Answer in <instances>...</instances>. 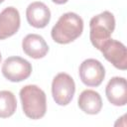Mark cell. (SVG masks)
<instances>
[{
	"mask_svg": "<svg viewBox=\"0 0 127 127\" xmlns=\"http://www.w3.org/2000/svg\"><path fill=\"white\" fill-rule=\"evenodd\" d=\"M26 18L32 27L42 29L49 24L51 20V11L45 3L36 1L29 4L27 7Z\"/></svg>",
	"mask_w": 127,
	"mask_h": 127,
	"instance_id": "30bf717a",
	"label": "cell"
},
{
	"mask_svg": "<svg viewBox=\"0 0 127 127\" xmlns=\"http://www.w3.org/2000/svg\"><path fill=\"white\" fill-rule=\"evenodd\" d=\"M1 71L6 79L12 82H20L31 75L32 64L21 57H9L4 61Z\"/></svg>",
	"mask_w": 127,
	"mask_h": 127,
	"instance_id": "5b68a950",
	"label": "cell"
},
{
	"mask_svg": "<svg viewBox=\"0 0 127 127\" xmlns=\"http://www.w3.org/2000/svg\"><path fill=\"white\" fill-rule=\"evenodd\" d=\"M54 3H56V4H59V5H62V4H64V3H66L68 0H52Z\"/></svg>",
	"mask_w": 127,
	"mask_h": 127,
	"instance_id": "5bb4252c",
	"label": "cell"
},
{
	"mask_svg": "<svg viewBox=\"0 0 127 127\" xmlns=\"http://www.w3.org/2000/svg\"><path fill=\"white\" fill-rule=\"evenodd\" d=\"M17 108V100L13 92L9 90L0 91V118L12 116Z\"/></svg>",
	"mask_w": 127,
	"mask_h": 127,
	"instance_id": "4fadbf2b",
	"label": "cell"
},
{
	"mask_svg": "<svg viewBox=\"0 0 127 127\" xmlns=\"http://www.w3.org/2000/svg\"><path fill=\"white\" fill-rule=\"evenodd\" d=\"M83 31V20L73 12L64 13L60 17L51 31L52 39L62 45L69 44L76 40Z\"/></svg>",
	"mask_w": 127,
	"mask_h": 127,
	"instance_id": "6da1fadb",
	"label": "cell"
},
{
	"mask_svg": "<svg viewBox=\"0 0 127 127\" xmlns=\"http://www.w3.org/2000/svg\"><path fill=\"white\" fill-rule=\"evenodd\" d=\"M105 60L111 63L116 68L125 70L127 68V50L123 43L109 39L99 50Z\"/></svg>",
	"mask_w": 127,
	"mask_h": 127,
	"instance_id": "52a82bcc",
	"label": "cell"
},
{
	"mask_svg": "<svg viewBox=\"0 0 127 127\" xmlns=\"http://www.w3.org/2000/svg\"><path fill=\"white\" fill-rule=\"evenodd\" d=\"M78 107L86 114H98L102 108V99L100 94L92 89L83 90L77 99Z\"/></svg>",
	"mask_w": 127,
	"mask_h": 127,
	"instance_id": "7c38bea8",
	"label": "cell"
},
{
	"mask_svg": "<svg viewBox=\"0 0 127 127\" xmlns=\"http://www.w3.org/2000/svg\"><path fill=\"white\" fill-rule=\"evenodd\" d=\"M1 60H2V56H1V53H0V63H1Z\"/></svg>",
	"mask_w": 127,
	"mask_h": 127,
	"instance_id": "9a60e30c",
	"label": "cell"
},
{
	"mask_svg": "<svg viewBox=\"0 0 127 127\" xmlns=\"http://www.w3.org/2000/svg\"><path fill=\"white\" fill-rule=\"evenodd\" d=\"M24 53L32 59H42L49 52V46L45 39L38 34H29L22 41Z\"/></svg>",
	"mask_w": 127,
	"mask_h": 127,
	"instance_id": "8fae6325",
	"label": "cell"
},
{
	"mask_svg": "<svg viewBox=\"0 0 127 127\" xmlns=\"http://www.w3.org/2000/svg\"><path fill=\"white\" fill-rule=\"evenodd\" d=\"M75 92V83L73 78L65 73H58L52 82V95L57 104L61 106L67 105L73 98Z\"/></svg>",
	"mask_w": 127,
	"mask_h": 127,
	"instance_id": "277c9868",
	"label": "cell"
},
{
	"mask_svg": "<svg viewBox=\"0 0 127 127\" xmlns=\"http://www.w3.org/2000/svg\"><path fill=\"white\" fill-rule=\"evenodd\" d=\"M20 14L15 7H7L0 13V40L15 35L20 28Z\"/></svg>",
	"mask_w": 127,
	"mask_h": 127,
	"instance_id": "ba28073f",
	"label": "cell"
},
{
	"mask_svg": "<svg viewBox=\"0 0 127 127\" xmlns=\"http://www.w3.org/2000/svg\"><path fill=\"white\" fill-rule=\"evenodd\" d=\"M20 99L23 112L33 120L41 119L47 111V97L45 91L35 84H28L21 88Z\"/></svg>",
	"mask_w": 127,
	"mask_h": 127,
	"instance_id": "7a4b0ae2",
	"label": "cell"
},
{
	"mask_svg": "<svg viewBox=\"0 0 127 127\" xmlns=\"http://www.w3.org/2000/svg\"><path fill=\"white\" fill-rule=\"evenodd\" d=\"M78 73L83 84L90 87H96L101 84L105 77V68L99 61L87 59L80 64Z\"/></svg>",
	"mask_w": 127,
	"mask_h": 127,
	"instance_id": "8992f818",
	"label": "cell"
},
{
	"mask_svg": "<svg viewBox=\"0 0 127 127\" xmlns=\"http://www.w3.org/2000/svg\"><path fill=\"white\" fill-rule=\"evenodd\" d=\"M4 1H5V0H0V4H1L2 2H4Z\"/></svg>",
	"mask_w": 127,
	"mask_h": 127,
	"instance_id": "2e32d148",
	"label": "cell"
},
{
	"mask_svg": "<svg viewBox=\"0 0 127 127\" xmlns=\"http://www.w3.org/2000/svg\"><path fill=\"white\" fill-rule=\"evenodd\" d=\"M108 101L115 106H124L127 103V83L121 76L112 77L105 88Z\"/></svg>",
	"mask_w": 127,
	"mask_h": 127,
	"instance_id": "9c48e42d",
	"label": "cell"
},
{
	"mask_svg": "<svg viewBox=\"0 0 127 127\" xmlns=\"http://www.w3.org/2000/svg\"><path fill=\"white\" fill-rule=\"evenodd\" d=\"M114 29L115 18L111 12L103 11L92 17L89 22V39L92 46L95 49L100 50L102 45L110 39Z\"/></svg>",
	"mask_w": 127,
	"mask_h": 127,
	"instance_id": "3957f363",
	"label": "cell"
}]
</instances>
